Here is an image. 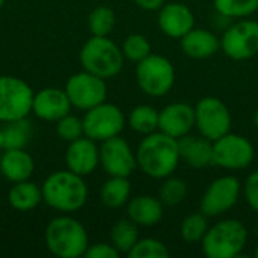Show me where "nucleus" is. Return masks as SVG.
I'll list each match as a JSON object with an SVG mask.
<instances>
[{"label":"nucleus","mask_w":258,"mask_h":258,"mask_svg":"<svg viewBox=\"0 0 258 258\" xmlns=\"http://www.w3.org/2000/svg\"><path fill=\"white\" fill-rule=\"evenodd\" d=\"M138 168L148 177L163 180L175 172L180 163L178 139L165 133L153 132L145 135L141 141L138 151Z\"/></svg>","instance_id":"obj_1"},{"label":"nucleus","mask_w":258,"mask_h":258,"mask_svg":"<svg viewBox=\"0 0 258 258\" xmlns=\"http://www.w3.org/2000/svg\"><path fill=\"white\" fill-rule=\"evenodd\" d=\"M41 189L42 201L65 215L79 212L88 201V186L83 177L70 169L50 174Z\"/></svg>","instance_id":"obj_2"},{"label":"nucleus","mask_w":258,"mask_h":258,"mask_svg":"<svg viewBox=\"0 0 258 258\" xmlns=\"http://www.w3.org/2000/svg\"><path fill=\"white\" fill-rule=\"evenodd\" d=\"M47 249L59 258H79L85 255L89 246V237L85 227L74 218H53L45 228Z\"/></svg>","instance_id":"obj_3"},{"label":"nucleus","mask_w":258,"mask_h":258,"mask_svg":"<svg viewBox=\"0 0 258 258\" xmlns=\"http://www.w3.org/2000/svg\"><path fill=\"white\" fill-rule=\"evenodd\" d=\"M124 59L122 50L109 36L92 35L80 50V63L83 70L104 80L121 73Z\"/></svg>","instance_id":"obj_4"},{"label":"nucleus","mask_w":258,"mask_h":258,"mask_svg":"<svg viewBox=\"0 0 258 258\" xmlns=\"http://www.w3.org/2000/svg\"><path fill=\"white\" fill-rule=\"evenodd\" d=\"M246 242V227L237 219H224L209 227L201 248L207 258H234L240 255Z\"/></svg>","instance_id":"obj_5"},{"label":"nucleus","mask_w":258,"mask_h":258,"mask_svg":"<svg viewBox=\"0 0 258 258\" xmlns=\"http://www.w3.org/2000/svg\"><path fill=\"white\" fill-rule=\"evenodd\" d=\"M136 82L144 94L163 97L175 83V68L168 57L151 53L144 60L138 62Z\"/></svg>","instance_id":"obj_6"},{"label":"nucleus","mask_w":258,"mask_h":258,"mask_svg":"<svg viewBox=\"0 0 258 258\" xmlns=\"http://www.w3.org/2000/svg\"><path fill=\"white\" fill-rule=\"evenodd\" d=\"M35 92L20 77L0 76V122L27 118Z\"/></svg>","instance_id":"obj_7"},{"label":"nucleus","mask_w":258,"mask_h":258,"mask_svg":"<svg viewBox=\"0 0 258 258\" xmlns=\"http://www.w3.org/2000/svg\"><path fill=\"white\" fill-rule=\"evenodd\" d=\"M233 118L227 104L218 97H204L195 104V127L200 135L215 142L230 133Z\"/></svg>","instance_id":"obj_8"},{"label":"nucleus","mask_w":258,"mask_h":258,"mask_svg":"<svg viewBox=\"0 0 258 258\" xmlns=\"http://www.w3.org/2000/svg\"><path fill=\"white\" fill-rule=\"evenodd\" d=\"M82 121L85 136L95 142H103L113 136H119L125 125V116L122 110L118 106L106 101L86 110Z\"/></svg>","instance_id":"obj_9"},{"label":"nucleus","mask_w":258,"mask_h":258,"mask_svg":"<svg viewBox=\"0 0 258 258\" xmlns=\"http://www.w3.org/2000/svg\"><path fill=\"white\" fill-rule=\"evenodd\" d=\"M221 50L233 60H248L258 54V21L240 18L221 38Z\"/></svg>","instance_id":"obj_10"},{"label":"nucleus","mask_w":258,"mask_h":258,"mask_svg":"<svg viewBox=\"0 0 258 258\" xmlns=\"http://www.w3.org/2000/svg\"><path fill=\"white\" fill-rule=\"evenodd\" d=\"M63 89L73 107L85 112L104 103L107 98L106 80L85 70L73 74L67 80Z\"/></svg>","instance_id":"obj_11"},{"label":"nucleus","mask_w":258,"mask_h":258,"mask_svg":"<svg viewBox=\"0 0 258 258\" xmlns=\"http://www.w3.org/2000/svg\"><path fill=\"white\" fill-rule=\"evenodd\" d=\"M254 156V145L242 135L227 133L213 142V165L222 169H245L252 163Z\"/></svg>","instance_id":"obj_12"},{"label":"nucleus","mask_w":258,"mask_h":258,"mask_svg":"<svg viewBox=\"0 0 258 258\" xmlns=\"http://www.w3.org/2000/svg\"><path fill=\"white\" fill-rule=\"evenodd\" d=\"M240 190L242 184L234 175L216 178L206 189L200 203V212L207 218H216L227 213L237 204Z\"/></svg>","instance_id":"obj_13"},{"label":"nucleus","mask_w":258,"mask_h":258,"mask_svg":"<svg viewBox=\"0 0 258 258\" xmlns=\"http://www.w3.org/2000/svg\"><path fill=\"white\" fill-rule=\"evenodd\" d=\"M100 165L109 177H130L138 168V159L124 138L113 136L101 142Z\"/></svg>","instance_id":"obj_14"},{"label":"nucleus","mask_w":258,"mask_h":258,"mask_svg":"<svg viewBox=\"0 0 258 258\" xmlns=\"http://www.w3.org/2000/svg\"><path fill=\"white\" fill-rule=\"evenodd\" d=\"M195 127V107L175 101L159 110V130L171 138L180 139Z\"/></svg>","instance_id":"obj_15"},{"label":"nucleus","mask_w":258,"mask_h":258,"mask_svg":"<svg viewBox=\"0 0 258 258\" xmlns=\"http://www.w3.org/2000/svg\"><path fill=\"white\" fill-rule=\"evenodd\" d=\"M67 169L86 177L91 175L100 165V148L97 142L88 136H82L68 144L65 153Z\"/></svg>","instance_id":"obj_16"},{"label":"nucleus","mask_w":258,"mask_h":258,"mask_svg":"<svg viewBox=\"0 0 258 258\" xmlns=\"http://www.w3.org/2000/svg\"><path fill=\"white\" fill-rule=\"evenodd\" d=\"M159 29L169 38L181 39L187 32L195 27L194 12L180 2L165 3L157 15Z\"/></svg>","instance_id":"obj_17"},{"label":"nucleus","mask_w":258,"mask_h":258,"mask_svg":"<svg viewBox=\"0 0 258 258\" xmlns=\"http://www.w3.org/2000/svg\"><path fill=\"white\" fill-rule=\"evenodd\" d=\"M71 101L65 89L44 88L33 95L32 112L42 121L56 122L71 112Z\"/></svg>","instance_id":"obj_18"},{"label":"nucleus","mask_w":258,"mask_h":258,"mask_svg":"<svg viewBox=\"0 0 258 258\" xmlns=\"http://www.w3.org/2000/svg\"><path fill=\"white\" fill-rule=\"evenodd\" d=\"M183 53L190 59H209L221 50V39L210 30L194 27L180 39Z\"/></svg>","instance_id":"obj_19"},{"label":"nucleus","mask_w":258,"mask_h":258,"mask_svg":"<svg viewBox=\"0 0 258 258\" xmlns=\"http://www.w3.org/2000/svg\"><path fill=\"white\" fill-rule=\"evenodd\" d=\"M180 159L184 160L190 168L204 169L213 166V142L204 136L186 135L178 139Z\"/></svg>","instance_id":"obj_20"},{"label":"nucleus","mask_w":258,"mask_h":258,"mask_svg":"<svg viewBox=\"0 0 258 258\" xmlns=\"http://www.w3.org/2000/svg\"><path fill=\"white\" fill-rule=\"evenodd\" d=\"M33 171L35 162L24 148L5 150L0 157V172L11 183L29 180Z\"/></svg>","instance_id":"obj_21"},{"label":"nucleus","mask_w":258,"mask_h":258,"mask_svg":"<svg viewBox=\"0 0 258 258\" xmlns=\"http://www.w3.org/2000/svg\"><path fill=\"white\" fill-rule=\"evenodd\" d=\"M127 218L138 227H154L163 218V203L159 197H135L127 203Z\"/></svg>","instance_id":"obj_22"},{"label":"nucleus","mask_w":258,"mask_h":258,"mask_svg":"<svg viewBox=\"0 0 258 258\" xmlns=\"http://www.w3.org/2000/svg\"><path fill=\"white\" fill-rule=\"evenodd\" d=\"M8 201L18 212H30L42 203V189L29 180L14 183L9 189Z\"/></svg>","instance_id":"obj_23"},{"label":"nucleus","mask_w":258,"mask_h":258,"mask_svg":"<svg viewBox=\"0 0 258 258\" xmlns=\"http://www.w3.org/2000/svg\"><path fill=\"white\" fill-rule=\"evenodd\" d=\"M132 184L128 177H109L101 186L100 200L107 209H119L130 200Z\"/></svg>","instance_id":"obj_24"},{"label":"nucleus","mask_w":258,"mask_h":258,"mask_svg":"<svg viewBox=\"0 0 258 258\" xmlns=\"http://www.w3.org/2000/svg\"><path fill=\"white\" fill-rule=\"evenodd\" d=\"M138 240H139L138 225L128 218L118 221L110 230V243L118 249L119 254H128Z\"/></svg>","instance_id":"obj_25"},{"label":"nucleus","mask_w":258,"mask_h":258,"mask_svg":"<svg viewBox=\"0 0 258 258\" xmlns=\"http://www.w3.org/2000/svg\"><path fill=\"white\" fill-rule=\"evenodd\" d=\"M128 125L136 133L150 135L159 130V110L148 104L136 106L128 115Z\"/></svg>","instance_id":"obj_26"},{"label":"nucleus","mask_w":258,"mask_h":258,"mask_svg":"<svg viewBox=\"0 0 258 258\" xmlns=\"http://www.w3.org/2000/svg\"><path fill=\"white\" fill-rule=\"evenodd\" d=\"M2 130H3V150L24 148L32 135L30 122L26 118L6 122V125Z\"/></svg>","instance_id":"obj_27"},{"label":"nucleus","mask_w":258,"mask_h":258,"mask_svg":"<svg viewBox=\"0 0 258 258\" xmlns=\"http://www.w3.org/2000/svg\"><path fill=\"white\" fill-rule=\"evenodd\" d=\"M116 24L115 12L109 6H97L88 17V27L94 36H109Z\"/></svg>","instance_id":"obj_28"},{"label":"nucleus","mask_w":258,"mask_h":258,"mask_svg":"<svg viewBox=\"0 0 258 258\" xmlns=\"http://www.w3.org/2000/svg\"><path fill=\"white\" fill-rule=\"evenodd\" d=\"M213 5L225 18H245L258 11V0H213Z\"/></svg>","instance_id":"obj_29"},{"label":"nucleus","mask_w":258,"mask_h":258,"mask_svg":"<svg viewBox=\"0 0 258 258\" xmlns=\"http://www.w3.org/2000/svg\"><path fill=\"white\" fill-rule=\"evenodd\" d=\"M209 230V221L204 213H192L186 216L180 225V236L187 243H198Z\"/></svg>","instance_id":"obj_30"},{"label":"nucleus","mask_w":258,"mask_h":258,"mask_svg":"<svg viewBox=\"0 0 258 258\" xmlns=\"http://www.w3.org/2000/svg\"><path fill=\"white\" fill-rule=\"evenodd\" d=\"M187 195V184L177 177H166L159 189V200L163 206H178Z\"/></svg>","instance_id":"obj_31"},{"label":"nucleus","mask_w":258,"mask_h":258,"mask_svg":"<svg viewBox=\"0 0 258 258\" xmlns=\"http://www.w3.org/2000/svg\"><path fill=\"white\" fill-rule=\"evenodd\" d=\"M121 50L125 59L138 63L151 54V44L147 36L141 33H132L124 39Z\"/></svg>","instance_id":"obj_32"},{"label":"nucleus","mask_w":258,"mask_h":258,"mask_svg":"<svg viewBox=\"0 0 258 258\" xmlns=\"http://www.w3.org/2000/svg\"><path fill=\"white\" fill-rule=\"evenodd\" d=\"M130 258H168L169 249L156 239H139L127 254Z\"/></svg>","instance_id":"obj_33"},{"label":"nucleus","mask_w":258,"mask_h":258,"mask_svg":"<svg viewBox=\"0 0 258 258\" xmlns=\"http://www.w3.org/2000/svg\"><path fill=\"white\" fill-rule=\"evenodd\" d=\"M56 133L57 136L65 142H73L82 136H85L83 132V121L71 113L65 115L59 121H56Z\"/></svg>","instance_id":"obj_34"},{"label":"nucleus","mask_w":258,"mask_h":258,"mask_svg":"<svg viewBox=\"0 0 258 258\" xmlns=\"http://www.w3.org/2000/svg\"><path fill=\"white\" fill-rule=\"evenodd\" d=\"M121 255L112 243H94L89 245L85 257L88 258H118Z\"/></svg>","instance_id":"obj_35"},{"label":"nucleus","mask_w":258,"mask_h":258,"mask_svg":"<svg viewBox=\"0 0 258 258\" xmlns=\"http://www.w3.org/2000/svg\"><path fill=\"white\" fill-rule=\"evenodd\" d=\"M245 198L249 207L258 213V171L249 174V177L245 181Z\"/></svg>","instance_id":"obj_36"},{"label":"nucleus","mask_w":258,"mask_h":258,"mask_svg":"<svg viewBox=\"0 0 258 258\" xmlns=\"http://www.w3.org/2000/svg\"><path fill=\"white\" fill-rule=\"evenodd\" d=\"M133 2L144 11H159L165 5V0H133Z\"/></svg>","instance_id":"obj_37"},{"label":"nucleus","mask_w":258,"mask_h":258,"mask_svg":"<svg viewBox=\"0 0 258 258\" xmlns=\"http://www.w3.org/2000/svg\"><path fill=\"white\" fill-rule=\"evenodd\" d=\"M0 150H3V130L0 127Z\"/></svg>","instance_id":"obj_38"},{"label":"nucleus","mask_w":258,"mask_h":258,"mask_svg":"<svg viewBox=\"0 0 258 258\" xmlns=\"http://www.w3.org/2000/svg\"><path fill=\"white\" fill-rule=\"evenodd\" d=\"M254 124H255V127L258 128V109H257V112L254 113Z\"/></svg>","instance_id":"obj_39"},{"label":"nucleus","mask_w":258,"mask_h":258,"mask_svg":"<svg viewBox=\"0 0 258 258\" xmlns=\"http://www.w3.org/2000/svg\"><path fill=\"white\" fill-rule=\"evenodd\" d=\"M254 255H255V257L258 258V246H257V248H255V251H254Z\"/></svg>","instance_id":"obj_40"},{"label":"nucleus","mask_w":258,"mask_h":258,"mask_svg":"<svg viewBox=\"0 0 258 258\" xmlns=\"http://www.w3.org/2000/svg\"><path fill=\"white\" fill-rule=\"evenodd\" d=\"M3 3H5V0H0V9H2V6H3Z\"/></svg>","instance_id":"obj_41"},{"label":"nucleus","mask_w":258,"mask_h":258,"mask_svg":"<svg viewBox=\"0 0 258 258\" xmlns=\"http://www.w3.org/2000/svg\"><path fill=\"white\" fill-rule=\"evenodd\" d=\"M255 233H257V236H258V222H257V227H255Z\"/></svg>","instance_id":"obj_42"}]
</instances>
